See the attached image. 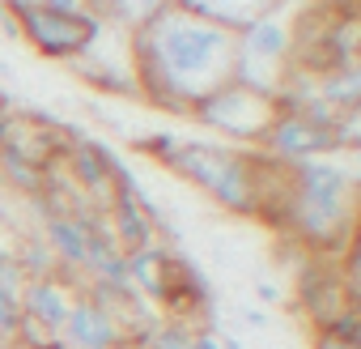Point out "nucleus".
I'll return each instance as SVG.
<instances>
[{"label": "nucleus", "instance_id": "29", "mask_svg": "<svg viewBox=\"0 0 361 349\" xmlns=\"http://www.w3.org/2000/svg\"><path fill=\"white\" fill-rule=\"evenodd\" d=\"M0 192H5V184H0Z\"/></svg>", "mask_w": 361, "mask_h": 349}, {"label": "nucleus", "instance_id": "14", "mask_svg": "<svg viewBox=\"0 0 361 349\" xmlns=\"http://www.w3.org/2000/svg\"><path fill=\"white\" fill-rule=\"evenodd\" d=\"M357 98H361V73H357V64L314 73V102H323L331 111H357Z\"/></svg>", "mask_w": 361, "mask_h": 349}, {"label": "nucleus", "instance_id": "3", "mask_svg": "<svg viewBox=\"0 0 361 349\" xmlns=\"http://www.w3.org/2000/svg\"><path fill=\"white\" fill-rule=\"evenodd\" d=\"M298 0H281L264 18H255L247 30L234 35V81L276 98L281 81L293 69V52H298Z\"/></svg>", "mask_w": 361, "mask_h": 349}, {"label": "nucleus", "instance_id": "13", "mask_svg": "<svg viewBox=\"0 0 361 349\" xmlns=\"http://www.w3.org/2000/svg\"><path fill=\"white\" fill-rule=\"evenodd\" d=\"M73 73H77L85 85L102 90V94H119V98L128 94V98H140L132 69H123V64H111V60H98V56H94V47H90L85 56H77V60H73Z\"/></svg>", "mask_w": 361, "mask_h": 349}, {"label": "nucleus", "instance_id": "20", "mask_svg": "<svg viewBox=\"0 0 361 349\" xmlns=\"http://www.w3.org/2000/svg\"><path fill=\"white\" fill-rule=\"evenodd\" d=\"M192 349H221V336L213 328H196L192 332Z\"/></svg>", "mask_w": 361, "mask_h": 349}, {"label": "nucleus", "instance_id": "26", "mask_svg": "<svg viewBox=\"0 0 361 349\" xmlns=\"http://www.w3.org/2000/svg\"><path fill=\"white\" fill-rule=\"evenodd\" d=\"M9 111H13V98H9L5 85H0V115H9Z\"/></svg>", "mask_w": 361, "mask_h": 349}, {"label": "nucleus", "instance_id": "24", "mask_svg": "<svg viewBox=\"0 0 361 349\" xmlns=\"http://www.w3.org/2000/svg\"><path fill=\"white\" fill-rule=\"evenodd\" d=\"M243 319H247L251 328H264V324H268V315H264V311H243Z\"/></svg>", "mask_w": 361, "mask_h": 349}, {"label": "nucleus", "instance_id": "18", "mask_svg": "<svg viewBox=\"0 0 361 349\" xmlns=\"http://www.w3.org/2000/svg\"><path fill=\"white\" fill-rule=\"evenodd\" d=\"M136 149H140L145 158H153V162L170 166V158H174V149H178V136H174V132H149V136H140V141H136Z\"/></svg>", "mask_w": 361, "mask_h": 349}, {"label": "nucleus", "instance_id": "6", "mask_svg": "<svg viewBox=\"0 0 361 349\" xmlns=\"http://www.w3.org/2000/svg\"><path fill=\"white\" fill-rule=\"evenodd\" d=\"M259 153L281 162V166H293V162H310V158H327L336 153V141H331V128L314 124L310 115H276L268 136L259 141Z\"/></svg>", "mask_w": 361, "mask_h": 349}, {"label": "nucleus", "instance_id": "21", "mask_svg": "<svg viewBox=\"0 0 361 349\" xmlns=\"http://www.w3.org/2000/svg\"><path fill=\"white\" fill-rule=\"evenodd\" d=\"M0 30H5L9 39H18V43H22V30H18V18H13L9 9H0Z\"/></svg>", "mask_w": 361, "mask_h": 349}, {"label": "nucleus", "instance_id": "12", "mask_svg": "<svg viewBox=\"0 0 361 349\" xmlns=\"http://www.w3.org/2000/svg\"><path fill=\"white\" fill-rule=\"evenodd\" d=\"M174 252L178 247H140L128 256V285L145 298V302H161L166 290H170V264H174Z\"/></svg>", "mask_w": 361, "mask_h": 349}, {"label": "nucleus", "instance_id": "27", "mask_svg": "<svg viewBox=\"0 0 361 349\" xmlns=\"http://www.w3.org/2000/svg\"><path fill=\"white\" fill-rule=\"evenodd\" d=\"M85 5L98 13V18H106V9H111V0H85Z\"/></svg>", "mask_w": 361, "mask_h": 349}, {"label": "nucleus", "instance_id": "5", "mask_svg": "<svg viewBox=\"0 0 361 349\" xmlns=\"http://www.w3.org/2000/svg\"><path fill=\"white\" fill-rule=\"evenodd\" d=\"M18 30H22V43H30L43 60L73 64L77 56H85L90 47L102 43L106 18H98L94 9H85V13H51V9L30 5L26 13H18Z\"/></svg>", "mask_w": 361, "mask_h": 349}, {"label": "nucleus", "instance_id": "16", "mask_svg": "<svg viewBox=\"0 0 361 349\" xmlns=\"http://www.w3.org/2000/svg\"><path fill=\"white\" fill-rule=\"evenodd\" d=\"M170 5V0H111V9H106V26L115 22L119 30H136V26H145L153 13H161Z\"/></svg>", "mask_w": 361, "mask_h": 349}, {"label": "nucleus", "instance_id": "1", "mask_svg": "<svg viewBox=\"0 0 361 349\" xmlns=\"http://www.w3.org/2000/svg\"><path fill=\"white\" fill-rule=\"evenodd\" d=\"M128 64L145 102L192 115L200 98L234 81V35L166 5L128 35Z\"/></svg>", "mask_w": 361, "mask_h": 349}, {"label": "nucleus", "instance_id": "15", "mask_svg": "<svg viewBox=\"0 0 361 349\" xmlns=\"http://www.w3.org/2000/svg\"><path fill=\"white\" fill-rule=\"evenodd\" d=\"M22 268L13 264V256H0V341H13L18 324H22Z\"/></svg>", "mask_w": 361, "mask_h": 349}, {"label": "nucleus", "instance_id": "2", "mask_svg": "<svg viewBox=\"0 0 361 349\" xmlns=\"http://www.w3.org/2000/svg\"><path fill=\"white\" fill-rule=\"evenodd\" d=\"M170 170L192 179L204 196L238 218H255L259 192L268 179V158L259 149H238L221 141H178Z\"/></svg>", "mask_w": 361, "mask_h": 349}, {"label": "nucleus", "instance_id": "4", "mask_svg": "<svg viewBox=\"0 0 361 349\" xmlns=\"http://www.w3.org/2000/svg\"><path fill=\"white\" fill-rule=\"evenodd\" d=\"M200 128L226 136V145H238V149H259V141L268 136L272 119H276V107L268 94H255L238 81H226L221 90H213L209 98H200L192 107V115Z\"/></svg>", "mask_w": 361, "mask_h": 349}, {"label": "nucleus", "instance_id": "11", "mask_svg": "<svg viewBox=\"0 0 361 349\" xmlns=\"http://www.w3.org/2000/svg\"><path fill=\"white\" fill-rule=\"evenodd\" d=\"M170 5L192 13V18H204V22H213V26H221L230 35H238L255 18H264L272 5H281V0H170Z\"/></svg>", "mask_w": 361, "mask_h": 349}, {"label": "nucleus", "instance_id": "25", "mask_svg": "<svg viewBox=\"0 0 361 349\" xmlns=\"http://www.w3.org/2000/svg\"><path fill=\"white\" fill-rule=\"evenodd\" d=\"M314 349H357V345H340V341H331V336H319Z\"/></svg>", "mask_w": 361, "mask_h": 349}, {"label": "nucleus", "instance_id": "22", "mask_svg": "<svg viewBox=\"0 0 361 349\" xmlns=\"http://www.w3.org/2000/svg\"><path fill=\"white\" fill-rule=\"evenodd\" d=\"M255 294H259V302H276L281 298V290L272 281H255Z\"/></svg>", "mask_w": 361, "mask_h": 349}, {"label": "nucleus", "instance_id": "8", "mask_svg": "<svg viewBox=\"0 0 361 349\" xmlns=\"http://www.w3.org/2000/svg\"><path fill=\"white\" fill-rule=\"evenodd\" d=\"M115 162H119V153L106 145V141H98V136H81V141H73L68 145V153H64V174L68 179L106 213V205H111V170H115Z\"/></svg>", "mask_w": 361, "mask_h": 349}, {"label": "nucleus", "instance_id": "28", "mask_svg": "<svg viewBox=\"0 0 361 349\" xmlns=\"http://www.w3.org/2000/svg\"><path fill=\"white\" fill-rule=\"evenodd\" d=\"M221 349H247V345H243L238 336H221Z\"/></svg>", "mask_w": 361, "mask_h": 349}, {"label": "nucleus", "instance_id": "7", "mask_svg": "<svg viewBox=\"0 0 361 349\" xmlns=\"http://www.w3.org/2000/svg\"><path fill=\"white\" fill-rule=\"evenodd\" d=\"M298 302H302V311L314 319V328H323V324H331L340 311L357 307V294L348 290V281L336 273L331 260H319V256H314V260L298 273Z\"/></svg>", "mask_w": 361, "mask_h": 349}, {"label": "nucleus", "instance_id": "9", "mask_svg": "<svg viewBox=\"0 0 361 349\" xmlns=\"http://www.w3.org/2000/svg\"><path fill=\"white\" fill-rule=\"evenodd\" d=\"M60 336H64L68 349H123L128 324H119L106 307H98V302H90V298L77 294V302H73Z\"/></svg>", "mask_w": 361, "mask_h": 349}, {"label": "nucleus", "instance_id": "17", "mask_svg": "<svg viewBox=\"0 0 361 349\" xmlns=\"http://www.w3.org/2000/svg\"><path fill=\"white\" fill-rule=\"evenodd\" d=\"M319 336H331V341H340V345H361V319H357V307H348V311H340L331 324H323Z\"/></svg>", "mask_w": 361, "mask_h": 349}, {"label": "nucleus", "instance_id": "23", "mask_svg": "<svg viewBox=\"0 0 361 349\" xmlns=\"http://www.w3.org/2000/svg\"><path fill=\"white\" fill-rule=\"evenodd\" d=\"M30 5H35V0H0V9H9L13 18H18V13H26Z\"/></svg>", "mask_w": 361, "mask_h": 349}, {"label": "nucleus", "instance_id": "10", "mask_svg": "<svg viewBox=\"0 0 361 349\" xmlns=\"http://www.w3.org/2000/svg\"><path fill=\"white\" fill-rule=\"evenodd\" d=\"M73 302H77V290L64 277H56V273L51 277H30L22 285V315L39 319L51 332H64V319H68Z\"/></svg>", "mask_w": 361, "mask_h": 349}, {"label": "nucleus", "instance_id": "19", "mask_svg": "<svg viewBox=\"0 0 361 349\" xmlns=\"http://www.w3.org/2000/svg\"><path fill=\"white\" fill-rule=\"evenodd\" d=\"M39 9H51V13H85L90 5L85 0H35Z\"/></svg>", "mask_w": 361, "mask_h": 349}]
</instances>
